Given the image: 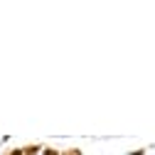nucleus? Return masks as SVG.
I'll return each mask as SVG.
<instances>
[{
  "instance_id": "1",
  "label": "nucleus",
  "mask_w": 155,
  "mask_h": 155,
  "mask_svg": "<svg viewBox=\"0 0 155 155\" xmlns=\"http://www.w3.org/2000/svg\"><path fill=\"white\" fill-rule=\"evenodd\" d=\"M25 148V155H42V143H30V145H22Z\"/></svg>"
},
{
  "instance_id": "4",
  "label": "nucleus",
  "mask_w": 155,
  "mask_h": 155,
  "mask_svg": "<svg viewBox=\"0 0 155 155\" xmlns=\"http://www.w3.org/2000/svg\"><path fill=\"white\" fill-rule=\"evenodd\" d=\"M62 155H84L79 148H67V150H62Z\"/></svg>"
},
{
  "instance_id": "3",
  "label": "nucleus",
  "mask_w": 155,
  "mask_h": 155,
  "mask_svg": "<svg viewBox=\"0 0 155 155\" xmlns=\"http://www.w3.org/2000/svg\"><path fill=\"white\" fill-rule=\"evenodd\" d=\"M3 155H25V148H8Z\"/></svg>"
},
{
  "instance_id": "5",
  "label": "nucleus",
  "mask_w": 155,
  "mask_h": 155,
  "mask_svg": "<svg viewBox=\"0 0 155 155\" xmlns=\"http://www.w3.org/2000/svg\"><path fill=\"white\" fill-rule=\"evenodd\" d=\"M128 155H148V148H135V150H128Z\"/></svg>"
},
{
  "instance_id": "2",
  "label": "nucleus",
  "mask_w": 155,
  "mask_h": 155,
  "mask_svg": "<svg viewBox=\"0 0 155 155\" xmlns=\"http://www.w3.org/2000/svg\"><path fill=\"white\" fill-rule=\"evenodd\" d=\"M42 155H62V150L54 148V145H45V148H42Z\"/></svg>"
}]
</instances>
